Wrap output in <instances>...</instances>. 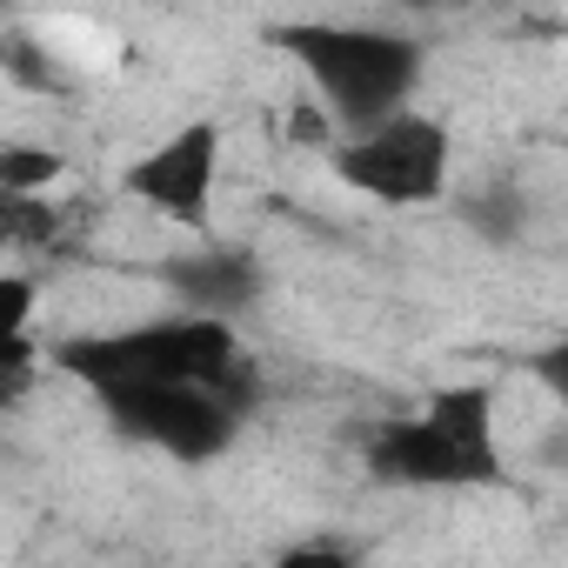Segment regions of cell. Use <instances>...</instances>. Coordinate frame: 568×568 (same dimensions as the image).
I'll return each instance as SVG.
<instances>
[{"label": "cell", "instance_id": "1", "mask_svg": "<svg viewBox=\"0 0 568 568\" xmlns=\"http://www.w3.org/2000/svg\"><path fill=\"white\" fill-rule=\"evenodd\" d=\"M54 368L74 375L94 402L148 395V388H227L247 382V355L234 322L214 315H174V322H134L108 335H68L54 342Z\"/></svg>", "mask_w": 568, "mask_h": 568}, {"label": "cell", "instance_id": "2", "mask_svg": "<svg viewBox=\"0 0 568 568\" xmlns=\"http://www.w3.org/2000/svg\"><path fill=\"white\" fill-rule=\"evenodd\" d=\"M274 41L302 61L328 121H342L348 134H368L408 114V94L422 81V48L408 34L368 28V21H295V28H274Z\"/></svg>", "mask_w": 568, "mask_h": 568}, {"label": "cell", "instance_id": "3", "mask_svg": "<svg viewBox=\"0 0 568 568\" xmlns=\"http://www.w3.org/2000/svg\"><path fill=\"white\" fill-rule=\"evenodd\" d=\"M368 468L402 488H468L501 481V442H495V388L488 382H448L415 415H395L368 435Z\"/></svg>", "mask_w": 568, "mask_h": 568}, {"label": "cell", "instance_id": "4", "mask_svg": "<svg viewBox=\"0 0 568 568\" xmlns=\"http://www.w3.org/2000/svg\"><path fill=\"white\" fill-rule=\"evenodd\" d=\"M328 168L362 201L435 207L448 194V174H455V141H448V121H435L428 108H408V114H395L368 134H342Z\"/></svg>", "mask_w": 568, "mask_h": 568}, {"label": "cell", "instance_id": "5", "mask_svg": "<svg viewBox=\"0 0 568 568\" xmlns=\"http://www.w3.org/2000/svg\"><path fill=\"white\" fill-rule=\"evenodd\" d=\"M247 382H227V388H148V395H114L101 402V415L141 442V448H161L168 462H214L227 455V442L241 435V415H247Z\"/></svg>", "mask_w": 568, "mask_h": 568}, {"label": "cell", "instance_id": "6", "mask_svg": "<svg viewBox=\"0 0 568 568\" xmlns=\"http://www.w3.org/2000/svg\"><path fill=\"white\" fill-rule=\"evenodd\" d=\"M121 194L141 201L148 214L174 221V227H207L214 194H221V128L214 121H181L168 141H154L148 154L128 161Z\"/></svg>", "mask_w": 568, "mask_h": 568}, {"label": "cell", "instance_id": "7", "mask_svg": "<svg viewBox=\"0 0 568 568\" xmlns=\"http://www.w3.org/2000/svg\"><path fill=\"white\" fill-rule=\"evenodd\" d=\"M168 288L187 302V315L234 322L261 288V267L247 261V247H201V254L168 261Z\"/></svg>", "mask_w": 568, "mask_h": 568}, {"label": "cell", "instance_id": "8", "mask_svg": "<svg viewBox=\"0 0 568 568\" xmlns=\"http://www.w3.org/2000/svg\"><path fill=\"white\" fill-rule=\"evenodd\" d=\"M61 154L54 148H34V141H8L0 148V194L8 201H41L54 181H61Z\"/></svg>", "mask_w": 568, "mask_h": 568}, {"label": "cell", "instance_id": "9", "mask_svg": "<svg viewBox=\"0 0 568 568\" xmlns=\"http://www.w3.org/2000/svg\"><path fill=\"white\" fill-rule=\"evenodd\" d=\"M34 302H41V288L21 267L0 274V342H28L34 335Z\"/></svg>", "mask_w": 568, "mask_h": 568}, {"label": "cell", "instance_id": "10", "mask_svg": "<svg viewBox=\"0 0 568 568\" xmlns=\"http://www.w3.org/2000/svg\"><path fill=\"white\" fill-rule=\"evenodd\" d=\"M528 375H535L561 408H568V335H555L548 348H535V355H528Z\"/></svg>", "mask_w": 568, "mask_h": 568}, {"label": "cell", "instance_id": "11", "mask_svg": "<svg viewBox=\"0 0 568 568\" xmlns=\"http://www.w3.org/2000/svg\"><path fill=\"white\" fill-rule=\"evenodd\" d=\"M234 568H355V561L328 541H302V548H281L274 561H234Z\"/></svg>", "mask_w": 568, "mask_h": 568}, {"label": "cell", "instance_id": "12", "mask_svg": "<svg viewBox=\"0 0 568 568\" xmlns=\"http://www.w3.org/2000/svg\"><path fill=\"white\" fill-rule=\"evenodd\" d=\"M475 227L495 234V241H508V234L521 227V221H515V201H501V194H495V201H475Z\"/></svg>", "mask_w": 568, "mask_h": 568}]
</instances>
